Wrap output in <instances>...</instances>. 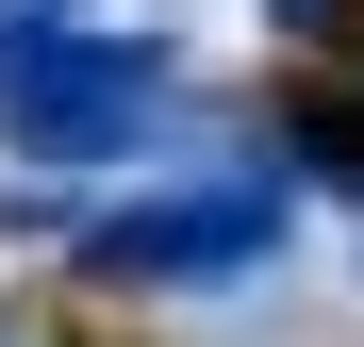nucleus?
Instances as JSON below:
<instances>
[{
    "label": "nucleus",
    "instance_id": "1",
    "mask_svg": "<svg viewBox=\"0 0 364 347\" xmlns=\"http://www.w3.org/2000/svg\"><path fill=\"white\" fill-rule=\"evenodd\" d=\"M166 99H182V67L149 33H50L0 67V149L17 165H133L166 133Z\"/></svg>",
    "mask_w": 364,
    "mask_h": 347
},
{
    "label": "nucleus",
    "instance_id": "3",
    "mask_svg": "<svg viewBox=\"0 0 364 347\" xmlns=\"http://www.w3.org/2000/svg\"><path fill=\"white\" fill-rule=\"evenodd\" d=\"M50 33H83V0H0V67H17V50H50Z\"/></svg>",
    "mask_w": 364,
    "mask_h": 347
},
{
    "label": "nucleus",
    "instance_id": "2",
    "mask_svg": "<svg viewBox=\"0 0 364 347\" xmlns=\"http://www.w3.org/2000/svg\"><path fill=\"white\" fill-rule=\"evenodd\" d=\"M282 215H298V182L249 149V165H215V182H149V199H100L67 248L100 265V281H249L265 248H282Z\"/></svg>",
    "mask_w": 364,
    "mask_h": 347
},
{
    "label": "nucleus",
    "instance_id": "4",
    "mask_svg": "<svg viewBox=\"0 0 364 347\" xmlns=\"http://www.w3.org/2000/svg\"><path fill=\"white\" fill-rule=\"evenodd\" d=\"M348 17V0H265V33H331Z\"/></svg>",
    "mask_w": 364,
    "mask_h": 347
}]
</instances>
